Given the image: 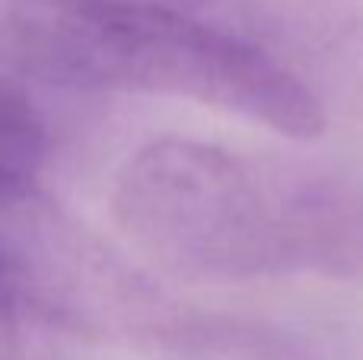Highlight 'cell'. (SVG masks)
I'll list each match as a JSON object with an SVG mask.
<instances>
[{"instance_id": "cell-1", "label": "cell", "mask_w": 363, "mask_h": 360, "mask_svg": "<svg viewBox=\"0 0 363 360\" xmlns=\"http://www.w3.org/2000/svg\"><path fill=\"white\" fill-rule=\"evenodd\" d=\"M112 214L160 268L188 281L363 274V189L258 166L217 144L160 137L115 179Z\"/></svg>"}, {"instance_id": "cell-2", "label": "cell", "mask_w": 363, "mask_h": 360, "mask_svg": "<svg viewBox=\"0 0 363 360\" xmlns=\"http://www.w3.org/2000/svg\"><path fill=\"white\" fill-rule=\"evenodd\" d=\"M4 48L51 86L191 99L294 140L325 131L322 99L287 64L160 0H4Z\"/></svg>"}, {"instance_id": "cell-3", "label": "cell", "mask_w": 363, "mask_h": 360, "mask_svg": "<svg viewBox=\"0 0 363 360\" xmlns=\"http://www.w3.org/2000/svg\"><path fill=\"white\" fill-rule=\"evenodd\" d=\"M48 134L35 106L10 80L0 96V198L35 191V176L45 163Z\"/></svg>"}]
</instances>
